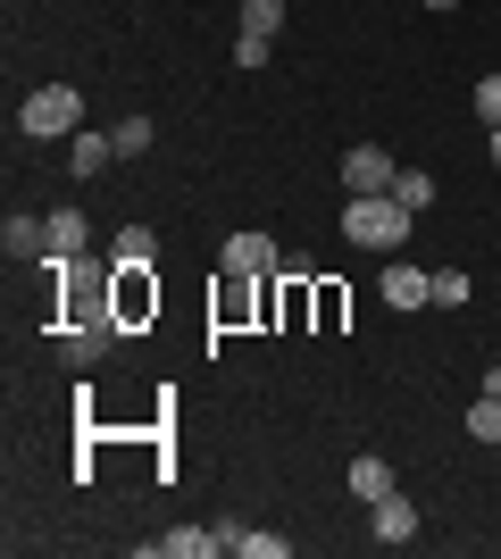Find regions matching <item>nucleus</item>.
<instances>
[{
	"instance_id": "nucleus-15",
	"label": "nucleus",
	"mask_w": 501,
	"mask_h": 559,
	"mask_svg": "<svg viewBox=\"0 0 501 559\" xmlns=\"http://www.w3.org/2000/svg\"><path fill=\"white\" fill-rule=\"evenodd\" d=\"M109 134H118V159H143L151 142H159V126H151V117H126V126H109Z\"/></svg>"
},
{
	"instance_id": "nucleus-14",
	"label": "nucleus",
	"mask_w": 501,
	"mask_h": 559,
	"mask_svg": "<svg viewBox=\"0 0 501 559\" xmlns=\"http://www.w3.org/2000/svg\"><path fill=\"white\" fill-rule=\"evenodd\" d=\"M393 201H402V210L418 217V210L434 201V176H427V167H402V176H393Z\"/></svg>"
},
{
	"instance_id": "nucleus-8",
	"label": "nucleus",
	"mask_w": 501,
	"mask_h": 559,
	"mask_svg": "<svg viewBox=\"0 0 501 559\" xmlns=\"http://www.w3.org/2000/svg\"><path fill=\"white\" fill-rule=\"evenodd\" d=\"M384 301H393V309H427L434 276H427V267H384Z\"/></svg>"
},
{
	"instance_id": "nucleus-6",
	"label": "nucleus",
	"mask_w": 501,
	"mask_h": 559,
	"mask_svg": "<svg viewBox=\"0 0 501 559\" xmlns=\"http://www.w3.org/2000/svg\"><path fill=\"white\" fill-rule=\"evenodd\" d=\"M84 242H93L84 210H50V267H75V259H84Z\"/></svg>"
},
{
	"instance_id": "nucleus-1",
	"label": "nucleus",
	"mask_w": 501,
	"mask_h": 559,
	"mask_svg": "<svg viewBox=\"0 0 501 559\" xmlns=\"http://www.w3.org/2000/svg\"><path fill=\"white\" fill-rule=\"evenodd\" d=\"M343 234H351L359 251H402L409 210L393 201V192H351V201H343Z\"/></svg>"
},
{
	"instance_id": "nucleus-12",
	"label": "nucleus",
	"mask_w": 501,
	"mask_h": 559,
	"mask_svg": "<svg viewBox=\"0 0 501 559\" xmlns=\"http://www.w3.org/2000/svg\"><path fill=\"white\" fill-rule=\"evenodd\" d=\"M9 259H50V217H9Z\"/></svg>"
},
{
	"instance_id": "nucleus-21",
	"label": "nucleus",
	"mask_w": 501,
	"mask_h": 559,
	"mask_svg": "<svg viewBox=\"0 0 501 559\" xmlns=\"http://www.w3.org/2000/svg\"><path fill=\"white\" fill-rule=\"evenodd\" d=\"M235 68H267V34H242V43H235Z\"/></svg>"
},
{
	"instance_id": "nucleus-2",
	"label": "nucleus",
	"mask_w": 501,
	"mask_h": 559,
	"mask_svg": "<svg viewBox=\"0 0 501 559\" xmlns=\"http://www.w3.org/2000/svg\"><path fill=\"white\" fill-rule=\"evenodd\" d=\"M17 134H84V93H75V84H43V93H25Z\"/></svg>"
},
{
	"instance_id": "nucleus-20",
	"label": "nucleus",
	"mask_w": 501,
	"mask_h": 559,
	"mask_svg": "<svg viewBox=\"0 0 501 559\" xmlns=\"http://www.w3.org/2000/svg\"><path fill=\"white\" fill-rule=\"evenodd\" d=\"M477 117H485V126H501V75H485V84H477Z\"/></svg>"
},
{
	"instance_id": "nucleus-17",
	"label": "nucleus",
	"mask_w": 501,
	"mask_h": 559,
	"mask_svg": "<svg viewBox=\"0 0 501 559\" xmlns=\"http://www.w3.org/2000/svg\"><path fill=\"white\" fill-rule=\"evenodd\" d=\"M276 25H285V0H242V34H267V43H276Z\"/></svg>"
},
{
	"instance_id": "nucleus-19",
	"label": "nucleus",
	"mask_w": 501,
	"mask_h": 559,
	"mask_svg": "<svg viewBox=\"0 0 501 559\" xmlns=\"http://www.w3.org/2000/svg\"><path fill=\"white\" fill-rule=\"evenodd\" d=\"M468 301V276H460V267H443V276H434V309H460Z\"/></svg>"
},
{
	"instance_id": "nucleus-3",
	"label": "nucleus",
	"mask_w": 501,
	"mask_h": 559,
	"mask_svg": "<svg viewBox=\"0 0 501 559\" xmlns=\"http://www.w3.org/2000/svg\"><path fill=\"white\" fill-rule=\"evenodd\" d=\"M393 151H377V142H351L343 151V192H393Z\"/></svg>"
},
{
	"instance_id": "nucleus-9",
	"label": "nucleus",
	"mask_w": 501,
	"mask_h": 559,
	"mask_svg": "<svg viewBox=\"0 0 501 559\" xmlns=\"http://www.w3.org/2000/svg\"><path fill=\"white\" fill-rule=\"evenodd\" d=\"M368 526H377V543H409V535H418V501H402V492H384Z\"/></svg>"
},
{
	"instance_id": "nucleus-7",
	"label": "nucleus",
	"mask_w": 501,
	"mask_h": 559,
	"mask_svg": "<svg viewBox=\"0 0 501 559\" xmlns=\"http://www.w3.org/2000/svg\"><path fill=\"white\" fill-rule=\"evenodd\" d=\"M109 267H126V276H143V267H159V242H151V226H126L118 242H109Z\"/></svg>"
},
{
	"instance_id": "nucleus-16",
	"label": "nucleus",
	"mask_w": 501,
	"mask_h": 559,
	"mask_svg": "<svg viewBox=\"0 0 501 559\" xmlns=\"http://www.w3.org/2000/svg\"><path fill=\"white\" fill-rule=\"evenodd\" d=\"M468 435H477V443H501V393L468 401Z\"/></svg>"
},
{
	"instance_id": "nucleus-23",
	"label": "nucleus",
	"mask_w": 501,
	"mask_h": 559,
	"mask_svg": "<svg viewBox=\"0 0 501 559\" xmlns=\"http://www.w3.org/2000/svg\"><path fill=\"white\" fill-rule=\"evenodd\" d=\"M485 134H493V167H501V126H485Z\"/></svg>"
},
{
	"instance_id": "nucleus-18",
	"label": "nucleus",
	"mask_w": 501,
	"mask_h": 559,
	"mask_svg": "<svg viewBox=\"0 0 501 559\" xmlns=\"http://www.w3.org/2000/svg\"><path fill=\"white\" fill-rule=\"evenodd\" d=\"M235 551H251V559H285V535H251V526H235Z\"/></svg>"
},
{
	"instance_id": "nucleus-4",
	"label": "nucleus",
	"mask_w": 501,
	"mask_h": 559,
	"mask_svg": "<svg viewBox=\"0 0 501 559\" xmlns=\"http://www.w3.org/2000/svg\"><path fill=\"white\" fill-rule=\"evenodd\" d=\"M109 343H118V318H100V309H93V318H75V326L59 334V359H68V368L84 376V368H93V359H100Z\"/></svg>"
},
{
	"instance_id": "nucleus-22",
	"label": "nucleus",
	"mask_w": 501,
	"mask_h": 559,
	"mask_svg": "<svg viewBox=\"0 0 501 559\" xmlns=\"http://www.w3.org/2000/svg\"><path fill=\"white\" fill-rule=\"evenodd\" d=\"M485 393H501V368H485Z\"/></svg>"
},
{
	"instance_id": "nucleus-24",
	"label": "nucleus",
	"mask_w": 501,
	"mask_h": 559,
	"mask_svg": "<svg viewBox=\"0 0 501 559\" xmlns=\"http://www.w3.org/2000/svg\"><path fill=\"white\" fill-rule=\"evenodd\" d=\"M418 9H460V0H418Z\"/></svg>"
},
{
	"instance_id": "nucleus-11",
	"label": "nucleus",
	"mask_w": 501,
	"mask_h": 559,
	"mask_svg": "<svg viewBox=\"0 0 501 559\" xmlns=\"http://www.w3.org/2000/svg\"><path fill=\"white\" fill-rule=\"evenodd\" d=\"M351 492L368 501V510H377L384 492H393V460H377V451H359V460H351Z\"/></svg>"
},
{
	"instance_id": "nucleus-13",
	"label": "nucleus",
	"mask_w": 501,
	"mask_h": 559,
	"mask_svg": "<svg viewBox=\"0 0 501 559\" xmlns=\"http://www.w3.org/2000/svg\"><path fill=\"white\" fill-rule=\"evenodd\" d=\"M68 159H75V176H100V167L118 159V134H75V151H68Z\"/></svg>"
},
{
	"instance_id": "nucleus-10",
	"label": "nucleus",
	"mask_w": 501,
	"mask_h": 559,
	"mask_svg": "<svg viewBox=\"0 0 501 559\" xmlns=\"http://www.w3.org/2000/svg\"><path fill=\"white\" fill-rule=\"evenodd\" d=\"M159 551H176V559H217V551H226V526H176V535H159Z\"/></svg>"
},
{
	"instance_id": "nucleus-5",
	"label": "nucleus",
	"mask_w": 501,
	"mask_h": 559,
	"mask_svg": "<svg viewBox=\"0 0 501 559\" xmlns=\"http://www.w3.org/2000/svg\"><path fill=\"white\" fill-rule=\"evenodd\" d=\"M217 267H226V276H267V267H285V259H276L267 234H235V242L217 251Z\"/></svg>"
}]
</instances>
